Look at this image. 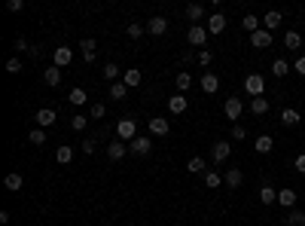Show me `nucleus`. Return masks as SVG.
<instances>
[{
    "label": "nucleus",
    "mask_w": 305,
    "mask_h": 226,
    "mask_svg": "<svg viewBox=\"0 0 305 226\" xmlns=\"http://www.w3.org/2000/svg\"><path fill=\"white\" fill-rule=\"evenodd\" d=\"M116 138H119V141H128V144H131V141L137 138V123H134L131 117H122V120L116 123Z\"/></svg>",
    "instance_id": "1"
},
{
    "label": "nucleus",
    "mask_w": 305,
    "mask_h": 226,
    "mask_svg": "<svg viewBox=\"0 0 305 226\" xmlns=\"http://www.w3.org/2000/svg\"><path fill=\"white\" fill-rule=\"evenodd\" d=\"M244 92H247L250 98L265 95V77H262V73H247V80H244Z\"/></svg>",
    "instance_id": "2"
},
{
    "label": "nucleus",
    "mask_w": 305,
    "mask_h": 226,
    "mask_svg": "<svg viewBox=\"0 0 305 226\" xmlns=\"http://www.w3.org/2000/svg\"><path fill=\"white\" fill-rule=\"evenodd\" d=\"M223 113H226V117L232 120V123H238V120H241V113H244V101H241L238 95H235V98H226Z\"/></svg>",
    "instance_id": "3"
},
{
    "label": "nucleus",
    "mask_w": 305,
    "mask_h": 226,
    "mask_svg": "<svg viewBox=\"0 0 305 226\" xmlns=\"http://www.w3.org/2000/svg\"><path fill=\"white\" fill-rule=\"evenodd\" d=\"M211 156H214V165L226 162L229 156H232V144H229V141H217V144L211 147Z\"/></svg>",
    "instance_id": "4"
},
{
    "label": "nucleus",
    "mask_w": 305,
    "mask_h": 226,
    "mask_svg": "<svg viewBox=\"0 0 305 226\" xmlns=\"http://www.w3.org/2000/svg\"><path fill=\"white\" fill-rule=\"evenodd\" d=\"M186 40L193 43V46H205V43H208V28H202V25H189Z\"/></svg>",
    "instance_id": "5"
},
{
    "label": "nucleus",
    "mask_w": 305,
    "mask_h": 226,
    "mask_svg": "<svg viewBox=\"0 0 305 226\" xmlns=\"http://www.w3.org/2000/svg\"><path fill=\"white\" fill-rule=\"evenodd\" d=\"M250 46H253V49H269V46H272V31L259 28L256 34H250Z\"/></svg>",
    "instance_id": "6"
},
{
    "label": "nucleus",
    "mask_w": 305,
    "mask_h": 226,
    "mask_svg": "<svg viewBox=\"0 0 305 226\" xmlns=\"http://www.w3.org/2000/svg\"><path fill=\"white\" fill-rule=\"evenodd\" d=\"M149 150H152V141H149V138H143V135H137V138L128 144V153H134V156H146Z\"/></svg>",
    "instance_id": "7"
},
{
    "label": "nucleus",
    "mask_w": 305,
    "mask_h": 226,
    "mask_svg": "<svg viewBox=\"0 0 305 226\" xmlns=\"http://www.w3.org/2000/svg\"><path fill=\"white\" fill-rule=\"evenodd\" d=\"M226 25H229V22H226V16H223V13H211V19H208V25H205V28H208V34H214V37H217V34H223V31H226Z\"/></svg>",
    "instance_id": "8"
},
{
    "label": "nucleus",
    "mask_w": 305,
    "mask_h": 226,
    "mask_svg": "<svg viewBox=\"0 0 305 226\" xmlns=\"http://www.w3.org/2000/svg\"><path fill=\"white\" fill-rule=\"evenodd\" d=\"M70 61H73V49H70V46H58V49L52 52V64H55V67H67Z\"/></svg>",
    "instance_id": "9"
},
{
    "label": "nucleus",
    "mask_w": 305,
    "mask_h": 226,
    "mask_svg": "<svg viewBox=\"0 0 305 226\" xmlns=\"http://www.w3.org/2000/svg\"><path fill=\"white\" fill-rule=\"evenodd\" d=\"M125 153H128V144H125V141H119V138H116V141H113V144L107 147V156H110L113 162H119Z\"/></svg>",
    "instance_id": "10"
},
{
    "label": "nucleus",
    "mask_w": 305,
    "mask_h": 226,
    "mask_svg": "<svg viewBox=\"0 0 305 226\" xmlns=\"http://www.w3.org/2000/svg\"><path fill=\"white\" fill-rule=\"evenodd\" d=\"M146 129H149V135H159V138H165V135L171 132V126H168L162 117H152V120L146 123Z\"/></svg>",
    "instance_id": "11"
},
{
    "label": "nucleus",
    "mask_w": 305,
    "mask_h": 226,
    "mask_svg": "<svg viewBox=\"0 0 305 226\" xmlns=\"http://www.w3.org/2000/svg\"><path fill=\"white\" fill-rule=\"evenodd\" d=\"M186 107H189V98H186V95H180V92H177V95H171V98H168V110L174 113V117H177V113H183Z\"/></svg>",
    "instance_id": "12"
},
{
    "label": "nucleus",
    "mask_w": 305,
    "mask_h": 226,
    "mask_svg": "<svg viewBox=\"0 0 305 226\" xmlns=\"http://www.w3.org/2000/svg\"><path fill=\"white\" fill-rule=\"evenodd\" d=\"M146 31H149V34H156V37H162V34L168 31V19H162V16H152V19L146 22Z\"/></svg>",
    "instance_id": "13"
},
{
    "label": "nucleus",
    "mask_w": 305,
    "mask_h": 226,
    "mask_svg": "<svg viewBox=\"0 0 305 226\" xmlns=\"http://www.w3.org/2000/svg\"><path fill=\"white\" fill-rule=\"evenodd\" d=\"M253 150H256V153H262V156L272 153V150H275V138H272V135H259L256 144H253Z\"/></svg>",
    "instance_id": "14"
},
{
    "label": "nucleus",
    "mask_w": 305,
    "mask_h": 226,
    "mask_svg": "<svg viewBox=\"0 0 305 226\" xmlns=\"http://www.w3.org/2000/svg\"><path fill=\"white\" fill-rule=\"evenodd\" d=\"M278 205L281 208H296V190H290V186L278 190Z\"/></svg>",
    "instance_id": "15"
},
{
    "label": "nucleus",
    "mask_w": 305,
    "mask_h": 226,
    "mask_svg": "<svg viewBox=\"0 0 305 226\" xmlns=\"http://www.w3.org/2000/svg\"><path fill=\"white\" fill-rule=\"evenodd\" d=\"M217 89H220V77H217V73H202V92L214 95Z\"/></svg>",
    "instance_id": "16"
},
{
    "label": "nucleus",
    "mask_w": 305,
    "mask_h": 226,
    "mask_svg": "<svg viewBox=\"0 0 305 226\" xmlns=\"http://www.w3.org/2000/svg\"><path fill=\"white\" fill-rule=\"evenodd\" d=\"M37 123H40V129H49L55 123V110L52 107H40L37 110Z\"/></svg>",
    "instance_id": "17"
},
{
    "label": "nucleus",
    "mask_w": 305,
    "mask_h": 226,
    "mask_svg": "<svg viewBox=\"0 0 305 226\" xmlns=\"http://www.w3.org/2000/svg\"><path fill=\"white\" fill-rule=\"evenodd\" d=\"M281 22H284V16H281L278 10H272V13H265L262 28H265V31H275V28H281Z\"/></svg>",
    "instance_id": "18"
},
{
    "label": "nucleus",
    "mask_w": 305,
    "mask_h": 226,
    "mask_svg": "<svg viewBox=\"0 0 305 226\" xmlns=\"http://www.w3.org/2000/svg\"><path fill=\"white\" fill-rule=\"evenodd\" d=\"M223 180H226V186H229V190H238V186H241V180H244V174H241L238 168H232V171H226V174H223Z\"/></svg>",
    "instance_id": "19"
},
{
    "label": "nucleus",
    "mask_w": 305,
    "mask_h": 226,
    "mask_svg": "<svg viewBox=\"0 0 305 226\" xmlns=\"http://www.w3.org/2000/svg\"><path fill=\"white\" fill-rule=\"evenodd\" d=\"M43 83H46V86H58V83H61V67H55V64L46 67V70H43Z\"/></svg>",
    "instance_id": "20"
},
{
    "label": "nucleus",
    "mask_w": 305,
    "mask_h": 226,
    "mask_svg": "<svg viewBox=\"0 0 305 226\" xmlns=\"http://www.w3.org/2000/svg\"><path fill=\"white\" fill-rule=\"evenodd\" d=\"M122 83H125L128 89H137V86H140V70H137V67H128V70L122 73Z\"/></svg>",
    "instance_id": "21"
},
{
    "label": "nucleus",
    "mask_w": 305,
    "mask_h": 226,
    "mask_svg": "<svg viewBox=\"0 0 305 226\" xmlns=\"http://www.w3.org/2000/svg\"><path fill=\"white\" fill-rule=\"evenodd\" d=\"M80 49H83V58H86L89 64L98 58V43H95V40H83V43H80Z\"/></svg>",
    "instance_id": "22"
},
{
    "label": "nucleus",
    "mask_w": 305,
    "mask_h": 226,
    "mask_svg": "<svg viewBox=\"0 0 305 226\" xmlns=\"http://www.w3.org/2000/svg\"><path fill=\"white\" fill-rule=\"evenodd\" d=\"M174 86H177L180 95H186L189 89H193V77H189V73H177V77H174Z\"/></svg>",
    "instance_id": "23"
},
{
    "label": "nucleus",
    "mask_w": 305,
    "mask_h": 226,
    "mask_svg": "<svg viewBox=\"0 0 305 226\" xmlns=\"http://www.w3.org/2000/svg\"><path fill=\"white\" fill-rule=\"evenodd\" d=\"M250 110L256 113V117H265V113H269V98H265V95L253 98V101H250Z\"/></svg>",
    "instance_id": "24"
},
{
    "label": "nucleus",
    "mask_w": 305,
    "mask_h": 226,
    "mask_svg": "<svg viewBox=\"0 0 305 226\" xmlns=\"http://www.w3.org/2000/svg\"><path fill=\"white\" fill-rule=\"evenodd\" d=\"M122 73H125V70H119L116 64H104V73H101V77L110 80V83H119V80H122Z\"/></svg>",
    "instance_id": "25"
},
{
    "label": "nucleus",
    "mask_w": 305,
    "mask_h": 226,
    "mask_svg": "<svg viewBox=\"0 0 305 226\" xmlns=\"http://www.w3.org/2000/svg\"><path fill=\"white\" fill-rule=\"evenodd\" d=\"M186 19L193 22V25L202 22V19H205V7H202V4H189V7H186Z\"/></svg>",
    "instance_id": "26"
},
{
    "label": "nucleus",
    "mask_w": 305,
    "mask_h": 226,
    "mask_svg": "<svg viewBox=\"0 0 305 226\" xmlns=\"http://www.w3.org/2000/svg\"><path fill=\"white\" fill-rule=\"evenodd\" d=\"M205 168H208V162H205L202 156H193V159L186 162V171H189V174H205Z\"/></svg>",
    "instance_id": "27"
},
{
    "label": "nucleus",
    "mask_w": 305,
    "mask_h": 226,
    "mask_svg": "<svg viewBox=\"0 0 305 226\" xmlns=\"http://www.w3.org/2000/svg\"><path fill=\"white\" fill-rule=\"evenodd\" d=\"M4 183H7V190H13V193H16V190H22V186H25V177H22L19 171H10Z\"/></svg>",
    "instance_id": "28"
},
{
    "label": "nucleus",
    "mask_w": 305,
    "mask_h": 226,
    "mask_svg": "<svg viewBox=\"0 0 305 226\" xmlns=\"http://www.w3.org/2000/svg\"><path fill=\"white\" fill-rule=\"evenodd\" d=\"M259 202L262 205H275L278 202V190H275V186H262V190H259Z\"/></svg>",
    "instance_id": "29"
},
{
    "label": "nucleus",
    "mask_w": 305,
    "mask_h": 226,
    "mask_svg": "<svg viewBox=\"0 0 305 226\" xmlns=\"http://www.w3.org/2000/svg\"><path fill=\"white\" fill-rule=\"evenodd\" d=\"M67 101H70L73 107H83V104L89 101V95H86V92H83L80 86H76V89H70V95H67Z\"/></svg>",
    "instance_id": "30"
},
{
    "label": "nucleus",
    "mask_w": 305,
    "mask_h": 226,
    "mask_svg": "<svg viewBox=\"0 0 305 226\" xmlns=\"http://www.w3.org/2000/svg\"><path fill=\"white\" fill-rule=\"evenodd\" d=\"M299 46H302L299 31H287V34H284V49H299Z\"/></svg>",
    "instance_id": "31"
},
{
    "label": "nucleus",
    "mask_w": 305,
    "mask_h": 226,
    "mask_svg": "<svg viewBox=\"0 0 305 226\" xmlns=\"http://www.w3.org/2000/svg\"><path fill=\"white\" fill-rule=\"evenodd\" d=\"M125 95H128V86H125L122 80H119V83H110V98H113V101H122Z\"/></svg>",
    "instance_id": "32"
},
{
    "label": "nucleus",
    "mask_w": 305,
    "mask_h": 226,
    "mask_svg": "<svg viewBox=\"0 0 305 226\" xmlns=\"http://www.w3.org/2000/svg\"><path fill=\"white\" fill-rule=\"evenodd\" d=\"M281 123H284V126H299V110L284 107V110H281Z\"/></svg>",
    "instance_id": "33"
},
{
    "label": "nucleus",
    "mask_w": 305,
    "mask_h": 226,
    "mask_svg": "<svg viewBox=\"0 0 305 226\" xmlns=\"http://www.w3.org/2000/svg\"><path fill=\"white\" fill-rule=\"evenodd\" d=\"M55 159H58L61 165H70V162H73V147H67V144L58 147V150H55Z\"/></svg>",
    "instance_id": "34"
},
{
    "label": "nucleus",
    "mask_w": 305,
    "mask_h": 226,
    "mask_svg": "<svg viewBox=\"0 0 305 226\" xmlns=\"http://www.w3.org/2000/svg\"><path fill=\"white\" fill-rule=\"evenodd\" d=\"M241 28H244V31H247V34H256V31H259V28H262V25H259V19H256V16H253V13H247V16H244V19H241Z\"/></svg>",
    "instance_id": "35"
},
{
    "label": "nucleus",
    "mask_w": 305,
    "mask_h": 226,
    "mask_svg": "<svg viewBox=\"0 0 305 226\" xmlns=\"http://www.w3.org/2000/svg\"><path fill=\"white\" fill-rule=\"evenodd\" d=\"M272 73H275V77H287V73H290V61L287 58H275L272 61Z\"/></svg>",
    "instance_id": "36"
},
{
    "label": "nucleus",
    "mask_w": 305,
    "mask_h": 226,
    "mask_svg": "<svg viewBox=\"0 0 305 226\" xmlns=\"http://www.w3.org/2000/svg\"><path fill=\"white\" fill-rule=\"evenodd\" d=\"M205 183L211 186V190H217V186H220V183H226V180H223V174H220V171H205Z\"/></svg>",
    "instance_id": "37"
},
{
    "label": "nucleus",
    "mask_w": 305,
    "mask_h": 226,
    "mask_svg": "<svg viewBox=\"0 0 305 226\" xmlns=\"http://www.w3.org/2000/svg\"><path fill=\"white\" fill-rule=\"evenodd\" d=\"M284 223H287V226H305V214L293 208V211L287 214V220H284Z\"/></svg>",
    "instance_id": "38"
},
{
    "label": "nucleus",
    "mask_w": 305,
    "mask_h": 226,
    "mask_svg": "<svg viewBox=\"0 0 305 226\" xmlns=\"http://www.w3.org/2000/svg\"><path fill=\"white\" fill-rule=\"evenodd\" d=\"M86 126H89V117H83V113H76V117L70 120V129H73V132H83Z\"/></svg>",
    "instance_id": "39"
},
{
    "label": "nucleus",
    "mask_w": 305,
    "mask_h": 226,
    "mask_svg": "<svg viewBox=\"0 0 305 226\" xmlns=\"http://www.w3.org/2000/svg\"><path fill=\"white\" fill-rule=\"evenodd\" d=\"M28 141H31V144H37V147L46 144V129H34V132L28 135Z\"/></svg>",
    "instance_id": "40"
},
{
    "label": "nucleus",
    "mask_w": 305,
    "mask_h": 226,
    "mask_svg": "<svg viewBox=\"0 0 305 226\" xmlns=\"http://www.w3.org/2000/svg\"><path fill=\"white\" fill-rule=\"evenodd\" d=\"M143 31H146V25H137V22H131V25H128V28H125V34H128V37H131V40H137V37H140V34H143Z\"/></svg>",
    "instance_id": "41"
},
{
    "label": "nucleus",
    "mask_w": 305,
    "mask_h": 226,
    "mask_svg": "<svg viewBox=\"0 0 305 226\" xmlns=\"http://www.w3.org/2000/svg\"><path fill=\"white\" fill-rule=\"evenodd\" d=\"M89 113H92V120H104L107 107H104V104H92V110H89Z\"/></svg>",
    "instance_id": "42"
},
{
    "label": "nucleus",
    "mask_w": 305,
    "mask_h": 226,
    "mask_svg": "<svg viewBox=\"0 0 305 226\" xmlns=\"http://www.w3.org/2000/svg\"><path fill=\"white\" fill-rule=\"evenodd\" d=\"M211 58H214V55H211V52H208V49H202V52H199V55H196V61H199V64H202V67H208V64H211Z\"/></svg>",
    "instance_id": "43"
},
{
    "label": "nucleus",
    "mask_w": 305,
    "mask_h": 226,
    "mask_svg": "<svg viewBox=\"0 0 305 226\" xmlns=\"http://www.w3.org/2000/svg\"><path fill=\"white\" fill-rule=\"evenodd\" d=\"M244 138H247V132H244V126H232V141H238V144H241Z\"/></svg>",
    "instance_id": "44"
},
{
    "label": "nucleus",
    "mask_w": 305,
    "mask_h": 226,
    "mask_svg": "<svg viewBox=\"0 0 305 226\" xmlns=\"http://www.w3.org/2000/svg\"><path fill=\"white\" fill-rule=\"evenodd\" d=\"M80 147H83V153H86V156H92V153H95V138H86Z\"/></svg>",
    "instance_id": "45"
},
{
    "label": "nucleus",
    "mask_w": 305,
    "mask_h": 226,
    "mask_svg": "<svg viewBox=\"0 0 305 226\" xmlns=\"http://www.w3.org/2000/svg\"><path fill=\"white\" fill-rule=\"evenodd\" d=\"M7 70H10V73H22V61H19V58H10V61H7Z\"/></svg>",
    "instance_id": "46"
},
{
    "label": "nucleus",
    "mask_w": 305,
    "mask_h": 226,
    "mask_svg": "<svg viewBox=\"0 0 305 226\" xmlns=\"http://www.w3.org/2000/svg\"><path fill=\"white\" fill-rule=\"evenodd\" d=\"M293 168H296L299 174H305V153H299V156L293 159Z\"/></svg>",
    "instance_id": "47"
},
{
    "label": "nucleus",
    "mask_w": 305,
    "mask_h": 226,
    "mask_svg": "<svg viewBox=\"0 0 305 226\" xmlns=\"http://www.w3.org/2000/svg\"><path fill=\"white\" fill-rule=\"evenodd\" d=\"M7 10H10V13H22V10H25V0H10Z\"/></svg>",
    "instance_id": "48"
},
{
    "label": "nucleus",
    "mask_w": 305,
    "mask_h": 226,
    "mask_svg": "<svg viewBox=\"0 0 305 226\" xmlns=\"http://www.w3.org/2000/svg\"><path fill=\"white\" fill-rule=\"evenodd\" d=\"M293 70H296V73H302V77H305V55H299V58L293 61Z\"/></svg>",
    "instance_id": "49"
},
{
    "label": "nucleus",
    "mask_w": 305,
    "mask_h": 226,
    "mask_svg": "<svg viewBox=\"0 0 305 226\" xmlns=\"http://www.w3.org/2000/svg\"><path fill=\"white\" fill-rule=\"evenodd\" d=\"M16 49H19V52L28 49V40H25V37H16Z\"/></svg>",
    "instance_id": "50"
}]
</instances>
